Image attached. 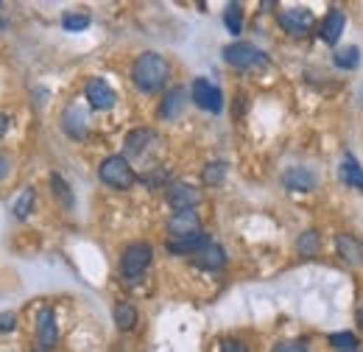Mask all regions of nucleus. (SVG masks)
I'll return each instance as SVG.
<instances>
[{
    "mask_svg": "<svg viewBox=\"0 0 363 352\" xmlns=\"http://www.w3.org/2000/svg\"><path fill=\"white\" fill-rule=\"evenodd\" d=\"M171 78V64L163 53L146 50L132 64V81L140 92H160Z\"/></svg>",
    "mask_w": 363,
    "mask_h": 352,
    "instance_id": "nucleus-1",
    "label": "nucleus"
},
{
    "mask_svg": "<svg viewBox=\"0 0 363 352\" xmlns=\"http://www.w3.org/2000/svg\"><path fill=\"white\" fill-rule=\"evenodd\" d=\"M98 176H101L104 185H109V188H115V190H129V188L137 182L135 168H132L129 160L121 157V154L107 157V160L98 165Z\"/></svg>",
    "mask_w": 363,
    "mask_h": 352,
    "instance_id": "nucleus-2",
    "label": "nucleus"
},
{
    "mask_svg": "<svg viewBox=\"0 0 363 352\" xmlns=\"http://www.w3.org/2000/svg\"><path fill=\"white\" fill-rule=\"evenodd\" d=\"M154 260V249L151 244H129L123 252H121V277L126 280H137L149 272Z\"/></svg>",
    "mask_w": 363,
    "mask_h": 352,
    "instance_id": "nucleus-3",
    "label": "nucleus"
},
{
    "mask_svg": "<svg viewBox=\"0 0 363 352\" xmlns=\"http://www.w3.org/2000/svg\"><path fill=\"white\" fill-rule=\"evenodd\" d=\"M224 59L226 64L238 67V70H252V67H266L268 64V53L260 50L252 42H232L224 48Z\"/></svg>",
    "mask_w": 363,
    "mask_h": 352,
    "instance_id": "nucleus-4",
    "label": "nucleus"
},
{
    "mask_svg": "<svg viewBox=\"0 0 363 352\" xmlns=\"http://www.w3.org/2000/svg\"><path fill=\"white\" fill-rule=\"evenodd\" d=\"M190 98H193V104H196L198 109H204V112L218 115V112L224 109V95H221V90H218L212 81H207V78H193V84H190Z\"/></svg>",
    "mask_w": 363,
    "mask_h": 352,
    "instance_id": "nucleus-5",
    "label": "nucleus"
},
{
    "mask_svg": "<svg viewBox=\"0 0 363 352\" xmlns=\"http://www.w3.org/2000/svg\"><path fill=\"white\" fill-rule=\"evenodd\" d=\"M280 25L291 36H308L316 25V17L310 8H285V11H280Z\"/></svg>",
    "mask_w": 363,
    "mask_h": 352,
    "instance_id": "nucleus-6",
    "label": "nucleus"
},
{
    "mask_svg": "<svg viewBox=\"0 0 363 352\" xmlns=\"http://www.w3.org/2000/svg\"><path fill=\"white\" fill-rule=\"evenodd\" d=\"M84 95H87V104L93 109H98V112H107V109H112L118 104V92L104 78H90Z\"/></svg>",
    "mask_w": 363,
    "mask_h": 352,
    "instance_id": "nucleus-7",
    "label": "nucleus"
},
{
    "mask_svg": "<svg viewBox=\"0 0 363 352\" xmlns=\"http://www.w3.org/2000/svg\"><path fill=\"white\" fill-rule=\"evenodd\" d=\"M168 204L177 210V213H187V210H196L201 204V193L193 188V185H184V182H174L168 188Z\"/></svg>",
    "mask_w": 363,
    "mask_h": 352,
    "instance_id": "nucleus-8",
    "label": "nucleus"
},
{
    "mask_svg": "<svg viewBox=\"0 0 363 352\" xmlns=\"http://www.w3.org/2000/svg\"><path fill=\"white\" fill-rule=\"evenodd\" d=\"M336 252H338V258H341L347 266H352V269H361L363 266V241L361 238H355V235H350V232L336 235Z\"/></svg>",
    "mask_w": 363,
    "mask_h": 352,
    "instance_id": "nucleus-9",
    "label": "nucleus"
},
{
    "mask_svg": "<svg viewBox=\"0 0 363 352\" xmlns=\"http://www.w3.org/2000/svg\"><path fill=\"white\" fill-rule=\"evenodd\" d=\"M190 263L198 266V269H204V272H218V269L226 266V252H224L215 241H210L207 246H201V249L190 258Z\"/></svg>",
    "mask_w": 363,
    "mask_h": 352,
    "instance_id": "nucleus-10",
    "label": "nucleus"
},
{
    "mask_svg": "<svg viewBox=\"0 0 363 352\" xmlns=\"http://www.w3.org/2000/svg\"><path fill=\"white\" fill-rule=\"evenodd\" d=\"M62 129L67 137L73 140H84L87 137V112L81 109V104H70L62 115Z\"/></svg>",
    "mask_w": 363,
    "mask_h": 352,
    "instance_id": "nucleus-11",
    "label": "nucleus"
},
{
    "mask_svg": "<svg viewBox=\"0 0 363 352\" xmlns=\"http://www.w3.org/2000/svg\"><path fill=\"white\" fill-rule=\"evenodd\" d=\"M36 339L45 347V352L56 347V342H59V325H56V314L50 308L39 311V316H36Z\"/></svg>",
    "mask_w": 363,
    "mask_h": 352,
    "instance_id": "nucleus-12",
    "label": "nucleus"
},
{
    "mask_svg": "<svg viewBox=\"0 0 363 352\" xmlns=\"http://www.w3.org/2000/svg\"><path fill=\"white\" fill-rule=\"evenodd\" d=\"M210 244V235L207 232H193V235H182V238H171L168 241V252L171 255H184V258H193L201 246Z\"/></svg>",
    "mask_w": 363,
    "mask_h": 352,
    "instance_id": "nucleus-13",
    "label": "nucleus"
},
{
    "mask_svg": "<svg viewBox=\"0 0 363 352\" xmlns=\"http://www.w3.org/2000/svg\"><path fill=\"white\" fill-rule=\"evenodd\" d=\"M344 25H347L344 11H341V8H330L327 17H324V22H322V31H319L322 42H324V45H336V42L341 39V34H344Z\"/></svg>",
    "mask_w": 363,
    "mask_h": 352,
    "instance_id": "nucleus-14",
    "label": "nucleus"
},
{
    "mask_svg": "<svg viewBox=\"0 0 363 352\" xmlns=\"http://www.w3.org/2000/svg\"><path fill=\"white\" fill-rule=\"evenodd\" d=\"M168 232H171V238H182V235L201 232V224H198L196 210H187V213H177V216H171V221H168Z\"/></svg>",
    "mask_w": 363,
    "mask_h": 352,
    "instance_id": "nucleus-15",
    "label": "nucleus"
},
{
    "mask_svg": "<svg viewBox=\"0 0 363 352\" xmlns=\"http://www.w3.org/2000/svg\"><path fill=\"white\" fill-rule=\"evenodd\" d=\"M154 140V132L151 129H135L126 134V143H123V151L126 157H143V151L149 148V143Z\"/></svg>",
    "mask_w": 363,
    "mask_h": 352,
    "instance_id": "nucleus-16",
    "label": "nucleus"
},
{
    "mask_svg": "<svg viewBox=\"0 0 363 352\" xmlns=\"http://www.w3.org/2000/svg\"><path fill=\"white\" fill-rule=\"evenodd\" d=\"M282 185L291 188V190H313L316 188V174L308 171V168H291L285 176H282Z\"/></svg>",
    "mask_w": 363,
    "mask_h": 352,
    "instance_id": "nucleus-17",
    "label": "nucleus"
},
{
    "mask_svg": "<svg viewBox=\"0 0 363 352\" xmlns=\"http://www.w3.org/2000/svg\"><path fill=\"white\" fill-rule=\"evenodd\" d=\"M184 104H187V92H184L182 87H174V90L165 95L163 106H160V118H163V120H174V118H179L182 109H184Z\"/></svg>",
    "mask_w": 363,
    "mask_h": 352,
    "instance_id": "nucleus-18",
    "label": "nucleus"
},
{
    "mask_svg": "<svg viewBox=\"0 0 363 352\" xmlns=\"http://www.w3.org/2000/svg\"><path fill=\"white\" fill-rule=\"evenodd\" d=\"M341 179H344L350 188L363 190V168L352 154H344V160H341Z\"/></svg>",
    "mask_w": 363,
    "mask_h": 352,
    "instance_id": "nucleus-19",
    "label": "nucleus"
},
{
    "mask_svg": "<svg viewBox=\"0 0 363 352\" xmlns=\"http://www.w3.org/2000/svg\"><path fill=\"white\" fill-rule=\"evenodd\" d=\"M112 316H115L118 330H123V333L137 328V311H135V305H132V302H118Z\"/></svg>",
    "mask_w": 363,
    "mask_h": 352,
    "instance_id": "nucleus-20",
    "label": "nucleus"
},
{
    "mask_svg": "<svg viewBox=\"0 0 363 352\" xmlns=\"http://www.w3.org/2000/svg\"><path fill=\"white\" fill-rule=\"evenodd\" d=\"M50 190H53V196L59 199V204H62V207H67V210H73V207H76L73 190H70V185L64 182V176H59V174H50Z\"/></svg>",
    "mask_w": 363,
    "mask_h": 352,
    "instance_id": "nucleus-21",
    "label": "nucleus"
},
{
    "mask_svg": "<svg viewBox=\"0 0 363 352\" xmlns=\"http://www.w3.org/2000/svg\"><path fill=\"white\" fill-rule=\"evenodd\" d=\"M319 249H322L319 232H316V230H305V232L299 235V241H296V252H299L302 258H316Z\"/></svg>",
    "mask_w": 363,
    "mask_h": 352,
    "instance_id": "nucleus-22",
    "label": "nucleus"
},
{
    "mask_svg": "<svg viewBox=\"0 0 363 352\" xmlns=\"http://www.w3.org/2000/svg\"><path fill=\"white\" fill-rule=\"evenodd\" d=\"M224 25L232 36H240L243 31V6L240 3H229L226 11H224Z\"/></svg>",
    "mask_w": 363,
    "mask_h": 352,
    "instance_id": "nucleus-23",
    "label": "nucleus"
},
{
    "mask_svg": "<svg viewBox=\"0 0 363 352\" xmlns=\"http://www.w3.org/2000/svg\"><path fill=\"white\" fill-rule=\"evenodd\" d=\"M34 202H36V190H34V188H25V190L20 193V199L14 202V207H11L14 218H17V221H25V218L31 216V210H34Z\"/></svg>",
    "mask_w": 363,
    "mask_h": 352,
    "instance_id": "nucleus-24",
    "label": "nucleus"
},
{
    "mask_svg": "<svg viewBox=\"0 0 363 352\" xmlns=\"http://www.w3.org/2000/svg\"><path fill=\"white\" fill-rule=\"evenodd\" d=\"M327 344L338 352H352V350H358V336H355V333H350V330L330 333V336H327Z\"/></svg>",
    "mask_w": 363,
    "mask_h": 352,
    "instance_id": "nucleus-25",
    "label": "nucleus"
},
{
    "mask_svg": "<svg viewBox=\"0 0 363 352\" xmlns=\"http://www.w3.org/2000/svg\"><path fill=\"white\" fill-rule=\"evenodd\" d=\"M336 67H341V70H355L358 64H361V50L355 48V45H350V48H341V50H336Z\"/></svg>",
    "mask_w": 363,
    "mask_h": 352,
    "instance_id": "nucleus-26",
    "label": "nucleus"
},
{
    "mask_svg": "<svg viewBox=\"0 0 363 352\" xmlns=\"http://www.w3.org/2000/svg\"><path fill=\"white\" fill-rule=\"evenodd\" d=\"M87 25H90V14H84V11H67L62 17V28L64 31H84Z\"/></svg>",
    "mask_w": 363,
    "mask_h": 352,
    "instance_id": "nucleus-27",
    "label": "nucleus"
},
{
    "mask_svg": "<svg viewBox=\"0 0 363 352\" xmlns=\"http://www.w3.org/2000/svg\"><path fill=\"white\" fill-rule=\"evenodd\" d=\"M226 162L224 160H218V162H210L207 168H204V182L207 185H221L224 182V176H226Z\"/></svg>",
    "mask_w": 363,
    "mask_h": 352,
    "instance_id": "nucleus-28",
    "label": "nucleus"
},
{
    "mask_svg": "<svg viewBox=\"0 0 363 352\" xmlns=\"http://www.w3.org/2000/svg\"><path fill=\"white\" fill-rule=\"evenodd\" d=\"M17 330V314L3 311L0 314V333H14Z\"/></svg>",
    "mask_w": 363,
    "mask_h": 352,
    "instance_id": "nucleus-29",
    "label": "nucleus"
},
{
    "mask_svg": "<svg viewBox=\"0 0 363 352\" xmlns=\"http://www.w3.org/2000/svg\"><path fill=\"white\" fill-rule=\"evenodd\" d=\"M221 352H249V347L243 342H238V339H224L221 342Z\"/></svg>",
    "mask_w": 363,
    "mask_h": 352,
    "instance_id": "nucleus-30",
    "label": "nucleus"
},
{
    "mask_svg": "<svg viewBox=\"0 0 363 352\" xmlns=\"http://www.w3.org/2000/svg\"><path fill=\"white\" fill-rule=\"evenodd\" d=\"M271 352H302V350H299V344H296V342H280Z\"/></svg>",
    "mask_w": 363,
    "mask_h": 352,
    "instance_id": "nucleus-31",
    "label": "nucleus"
},
{
    "mask_svg": "<svg viewBox=\"0 0 363 352\" xmlns=\"http://www.w3.org/2000/svg\"><path fill=\"white\" fill-rule=\"evenodd\" d=\"M8 174H11V160H8V157L0 151V179H6Z\"/></svg>",
    "mask_w": 363,
    "mask_h": 352,
    "instance_id": "nucleus-32",
    "label": "nucleus"
},
{
    "mask_svg": "<svg viewBox=\"0 0 363 352\" xmlns=\"http://www.w3.org/2000/svg\"><path fill=\"white\" fill-rule=\"evenodd\" d=\"M8 126H11V118L8 115H0V137L8 132Z\"/></svg>",
    "mask_w": 363,
    "mask_h": 352,
    "instance_id": "nucleus-33",
    "label": "nucleus"
},
{
    "mask_svg": "<svg viewBox=\"0 0 363 352\" xmlns=\"http://www.w3.org/2000/svg\"><path fill=\"white\" fill-rule=\"evenodd\" d=\"M358 325L363 328V305H361V311H358Z\"/></svg>",
    "mask_w": 363,
    "mask_h": 352,
    "instance_id": "nucleus-34",
    "label": "nucleus"
},
{
    "mask_svg": "<svg viewBox=\"0 0 363 352\" xmlns=\"http://www.w3.org/2000/svg\"><path fill=\"white\" fill-rule=\"evenodd\" d=\"M302 352H308V350H302Z\"/></svg>",
    "mask_w": 363,
    "mask_h": 352,
    "instance_id": "nucleus-35",
    "label": "nucleus"
},
{
    "mask_svg": "<svg viewBox=\"0 0 363 352\" xmlns=\"http://www.w3.org/2000/svg\"><path fill=\"white\" fill-rule=\"evenodd\" d=\"M352 352H358V350H352Z\"/></svg>",
    "mask_w": 363,
    "mask_h": 352,
    "instance_id": "nucleus-36",
    "label": "nucleus"
}]
</instances>
